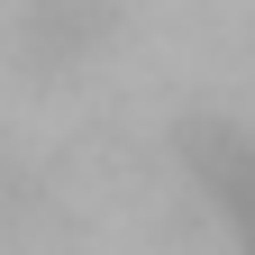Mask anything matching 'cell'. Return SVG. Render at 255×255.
Returning a JSON list of instances; mask_svg holds the SVG:
<instances>
[{
  "mask_svg": "<svg viewBox=\"0 0 255 255\" xmlns=\"http://www.w3.org/2000/svg\"><path fill=\"white\" fill-rule=\"evenodd\" d=\"M128 0H9V46L37 73H73L119 37Z\"/></svg>",
  "mask_w": 255,
  "mask_h": 255,
  "instance_id": "cell-1",
  "label": "cell"
}]
</instances>
